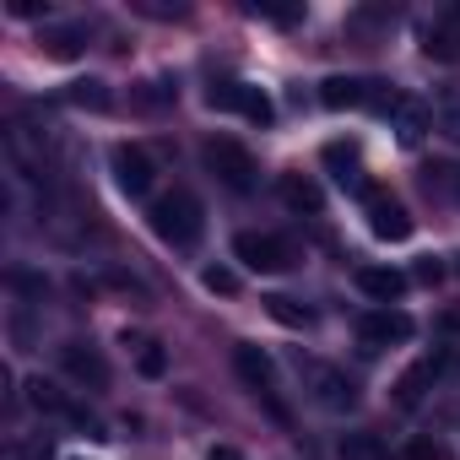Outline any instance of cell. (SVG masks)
I'll return each mask as SVG.
<instances>
[{"instance_id": "d6a6232c", "label": "cell", "mask_w": 460, "mask_h": 460, "mask_svg": "<svg viewBox=\"0 0 460 460\" xmlns=\"http://www.w3.org/2000/svg\"><path fill=\"white\" fill-rule=\"evenodd\" d=\"M206 460H244V455H239L234 444H211V455H206Z\"/></svg>"}, {"instance_id": "ac0fdd59", "label": "cell", "mask_w": 460, "mask_h": 460, "mask_svg": "<svg viewBox=\"0 0 460 460\" xmlns=\"http://www.w3.org/2000/svg\"><path fill=\"white\" fill-rule=\"evenodd\" d=\"M433 374H438V358L411 363V368L401 374V385H395V401H401V406H417V401H422V390L433 385Z\"/></svg>"}, {"instance_id": "44dd1931", "label": "cell", "mask_w": 460, "mask_h": 460, "mask_svg": "<svg viewBox=\"0 0 460 460\" xmlns=\"http://www.w3.org/2000/svg\"><path fill=\"white\" fill-rule=\"evenodd\" d=\"M341 460H385V444L374 433H347L341 438Z\"/></svg>"}, {"instance_id": "1f68e13d", "label": "cell", "mask_w": 460, "mask_h": 460, "mask_svg": "<svg viewBox=\"0 0 460 460\" xmlns=\"http://www.w3.org/2000/svg\"><path fill=\"white\" fill-rule=\"evenodd\" d=\"M12 17H44L39 0H12Z\"/></svg>"}, {"instance_id": "cb8c5ba5", "label": "cell", "mask_w": 460, "mask_h": 460, "mask_svg": "<svg viewBox=\"0 0 460 460\" xmlns=\"http://www.w3.org/2000/svg\"><path fill=\"white\" fill-rule=\"evenodd\" d=\"M136 368H141L146 379H163V374H168V352H163V341H141V352H136Z\"/></svg>"}, {"instance_id": "30bf717a", "label": "cell", "mask_w": 460, "mask_h": 460, "mask_svg": "<svg viewBox=\"0 0 460 460\" xmlns=\"http://www.w3.org/2000/svg\"><path fill=\"white\" fill-rule=\"evenodd\" d=\"M390 125H395V141H401V146H417V141L433 130V109L417 103V98H401V103L390 109Z\"/></svg>"}, {"instance_id": "7a4b0ae2", "label": "cell", "mask_w": 460, "mask_h": 460, "mask_svg": "<svg viewBox=\"0 0 460 460\" xmlns=\"http://www.w3.org/2000/svg\"><path fill=\"white\" fill-rule=\"evenodd\" d=\"M200 157H206L211 179H222L234 195H250V190H255V157H250V146H239L234 136H211V141L200 146Z\"/></svg>"}, {"instance_id": "9c48e42d", "label": "cell", "mask_w": 460, "mask_h": 460, "mask_svg": "<svg viewBox=\"0 0 460 460\" xmlns=\"http://www.w3.org/2000/svg\"><path fill=\"white\" fill-rule=\"evenodd\" d=\"M309 379H314V401H320L325 411H352V406H358V385H352L341 368H314Z\"/></svg>"}, {"instance_id": "4dcf8cb0", "label": "cell", "mask_w": 460, "mask_h": 460, "mask_svg": "<svg viewBox=\"0 0 460 460\" xmlns=\"http://www.w3.org/2000/svg\"><path fill=\"white\" fill-rule=\"evenodd\" d=\"M417 282H428V288H433V282H444V261H433V255H428V261H417Z\"/></svg>"}, {"instance_id": "5b68a950", "label": "cell", "mask_w": 460, "mask_h": 460, "mask_svg": "<svg viewBox=\"0 0 460 460\" xmlns=\"http://www.w3.org/2000/svg\"><path fill=\"white\" fill-rule=\"evenodd\" d=\"M358 336H363L368 352H379V347H401V341H411V314H406V309H374V314H363Z\"/></svg>"}, {"instance_id": "484cf974", "label": "cell", "mask_w": 460, "mask_h": 460, "mask_svg": "<svg viewBox=\"0 0 460 460\" xmlns=\"http://www.w3.org/2000/svg\"><path fill=\"white\" fill-rule=\"evenodd\" d=\"M211 293H222V298H234L239 293V271H227V266H206V277H200Z\"/></svg>"}, {"instance_id": "e0dca14e", "label": "cell", "mask_w": 460, "mask_h": 460, "mask_svg": "<svg viewBox=\"0 0 460 460\" xmlns=\"http://www.w3.org/2000/svg\"><path fill=\"white\" fill-rule=\"evenodd\" d=\"M266 314H271L277 325H288V331H309V325H314V309L298 304V298H288V293H271V298H266Z\"/></svg>"}, {"instance_id": "7c38bea8", "label": "cell", "mask_w": 460, "mask_h": 460, "mask_svg": "<svg viewBox=\"0 0 460 460\" xmlns=\"http://www.w3.org/2000/svg\"><path fill=\"white\" fill-rule=\"evenodd\" d=\"M368 93H374V82H363V76H331V82H320V103L325 109H368Z\"/></svg>"}, {"instance_id": "277c9868", "label": "cell", "mask_w": 460, "mask_h": 460, "mask_svg": "<svg viewBox=\"0 0 460 460\" xmlns=\"http://www.w3.org/2000/svg\"><path fill=\"white\" fill-rule=\"evenodd\" d=\"M234 255L250 266V271H288L293 266V250L271 234H239L234 239Z\"/></svg>"}, {"instance_id": "83f0119b", "label": "cell", "mask_w": 460, "mask_h": 460, "mask_svg": "<svg viewBox=\"0 0 460 460\" xmlns=\"http://www.w3.org/2000/svg\"><path fill=\"white\" fill-rule=\"evenodd\" d=\"M395 460H444V449H438L433 438H411V444H406Z\"/></svg>"}, {"instance_id": "6da1fadb", "label": "cell", "mask_w": 460, "mask_h": 460, "mask_svg": "<svg viewBox=\"0 0 460 460\" xmlns=\"http://www.w3.org/2000/svg\"><path fill=\"white\" fill-rule=\"evenodd\" d=\"M146 217H152V234H157L163 244H173V250H195L200 234H206V211H200V200H195L190 190L157 195Z\"/></svg>"}, {"instance_id": "f546056e", "label": "cell", "mask_w": 460, "mask_h": 460, "mask_svg": "<svg viewBox=\"0 0 460 460\" xmlns=\"http://www.w3.org/2000/svg\"><path fill=\"white\" fill-rule=\"evenodd\" d=\"M12 288H17V293H33V298H44V277H33V271H12Z\"/></svg>"}, {"instance_id": "d4e9b609", "label": "cell", "mask_w": 460, "mask_h": 460, "mask_svg": "<svg viewBox=\"0 0 460 460\" xmlns=\"http://www.w3.org/2000/svg\"><path fill=\"white\" fill-rule=\"evenodd\" d=\"M244 87H250V82H211L206 103H211V109H239V103H244Z\"/></svg>"}, {"instance_id": "f1b7e54d", "label": "cell", "mask_w": 460, "mask_h": 460, "mask_svg": "<svg viewBox=\"0 0 460 460\" xmlns=\"http://www.w3.org/2000/svg\"><path fill=\"white\" fill-rule=\"evenodd\" d=\"M255 17H271V22H304V6H255Z\"/></svg>"}, {"instance_id": "9a60e30c", "label": "cell", "mask_w": 460, "mask_h": 460, "mask_svg": "<svg viewBox=\"0 0 460 460\" xmlns=\"http://www.w3.org/2000/svg\"><path fill=\"white\" fill-rule=\"evenodd\" d=\"M66 103H76V109H93V114H109V109H114V93H109V82H98V76H82V82H71V87H66Z\"/></svg>"}, {"instance_id": "ffe728a7", "label": "cell", "mask_w": 460, "mask_h": 460, "mask_svg": "<svg viewBox=\"0 0 460 460\" xmlns=\"http://www.w3.org/2000/svg\"><path fill=\"white\" fill-rule=\"evenodd\" d=\"M433 130H444L449 141H460V93L455 87H444L433 98Z\"/></svg>"}, {"instance_id": "e575fe53", "label": "cell", "mask_w": 460, "mask_h": 460, "mask_svg": "<svg viewBox=\"0 0 460 460\" xmlns=\"http://www.w3.org/2000/svg\"><path fill=\"white\" fill-rule=\"evenodd\" d=\"M455 17H460V6H455Z\"/></svg>"}, {"instance_id": "5bb4252c", "label": "cell", "mask_w": 460, "mask_h": 460, "mask_svg": "<svg viewBox=\"0 0 460 460\" xmlns=\"http://www.w3.org/2000/svg\"><path fill=\"white\" fill-rule=\"evenodd\" d=\"M82 44H87V28H44V33H39V49H44L49 60H76Z\"/></svg>"}, {"instance_id": "603a6c76", "label": "cell", "mask_w": 460, "mask_h": 460, "mask_svg": "<svg viewBox=\"0 0 460 460\" xmlns=\"http://www.w3.org/2000/svg\"><path fill=\"white\" fill-rule=\"evenodd\" d=\"M179 98V87L168 82V76H157V82H141V93H136V103L141 109H163V103H173Z\"/></svg>"}, {"instance_id": "2e32d148", "label": "cell", "mask_w": 460, "mask_h": 460, "mask_svg": "<svg viewBox=\"0 0 460 460\" xmlns=\"http://www.w3.org/2000/svg\"><path fill=\"white\" fill-rule=\"evenodd\" d=\"M282 200H288L293 211H309V217L325 206V195H320V184H314L309 173H282Z\"/></svg>"}, {"instance_id": "8fae6325", "label": "cell", "mask_w": 460, "mask_h": 460, "mask_svg": "<svg viewBox=\"0 0 460 460\" xmlns=\"http://www.w3.org/2000/svg\"><path fill=\"white\" fill-rule=\"evenodd\" d=\"M325 168L336 173V184H341V190H363V195H368V184H363V152H358V141H331V146H325Z\"/></svg>"}, {"instance_id": "d6986e66", "label": "cell", "mask_w": 460, "mask_h": 460, "mask_svg": "<svg viewBox=\"0 0 460 460\" xmlns=\"http://www.w3.org/2000/svg\"><path fill=\"white\" fill-rule=\"evenodd\" d=\"M28 401H33V411H49V417H71V406H76V401H66L49 379H28Z\"/></svg>"}, {"instance_id": "7402d4cb", "label": "cell", "mask_w": 460, "mask_h": 460, "mask_svg": "<svg viewBox=\"0 0 460 460\" xmlns=\"http://www.w3.org/2000/svg\"><path fill=\"white\" fill-rule=\"evenodd\" d=\"M239 114H244V119H255L261 130H266V125L277 119V109H271V98H266L261 87H244V103H239Z\"/></svg>"}, {"instance_id": "4316f807", "label": "cell", "mask_w": 460, "mask_h": 460, "mask_svg": "<svg viewBox=\"0 0 460 460\" xmlns=\"http://www.w3.org/2000/svg\"><path fill=\"white\" fill-rule=\"evenodd\" d=\"M17 460H55V444H49V433H33V438H22V444H17Z\"/></svg>"}, {"instance_id": "ba28073f", "label": "cell", "mask_w": 460, "mask_h": 460, "mask_svg": "<svg viewBox=\"0 0 460 460\" xmlns=\"http://www.w3.org/2000/svg\"><path fill=\"white\" fill-rule=\"evenodd\" d=\"M234 368H239V379H244L250 390H261V395H271V390H277V363H271V352H266V347L239 341V347H234Z\"/></svg>"}, {"instance_id": "3957f363", "label": "cell", "mask_w": 460, "mask_h": 460, "mask_svg": "<svg viewBox=\"0 0 460 460\" xmlns=\"http://www.w3.org/2000/svg\"><path fill=\"white\" fill-rule=\"evenodd\" d=\"M363 206H368V227H374V239H385V244L411 239V217H406V206H401V200H390V195L368 190V195H363Z\"/></svg>"}, {"instance_id": "836d02e7", "label": "cell", "mask_w": 460, "mask_h": 460, "mask_svg": "<svg viewBox=\"0 0 460 460\" xmlns=\"http://www.w3.org/2000/svg\"><path fill=\"white\" fill-rule=\"evenodd\" d=\"M455 195H460V168H455Z\"/></svg>"}, {"instance_id": "8992f818", "label": "cell", "mask_w": 460, "mask_h": 460, "mask_svg": "<svg viewBox=\"0 0 460 460\" xmlns=\"http://www.w3.org/2000/svg\"><path fill=\"white\" fill-rule=\"evenodd\" d=\"M60 363H66V374H71L76 385L109 390V363H103V352H98L93 341H66V347H60Z\"/></svg>"}, {"instance_id": "52a82bcc", "label": "cell", "mask_w": 460, "mask_h": 460, "mask_svg": "<svg viewBox=\"0 0 460 460\" xmlns=\"http://www.w3.org/2000/svg\"><path fill=\"white\" fill-rule=\"evenodd\" d=\"M114 179H119V190L125 195H146L152 190V179H157V168H152V157L141 152V146H114Z\"/></svg>"}, {"instance_id": "4fadbf2b", "label": "cell", "mask_w": 460, "mask_h": 460, "mask_svg": "<svg viewBox=\"0 0 460 460\" xmlns=\"http://www.w3.org/2000/svg\"><path fill=\"white\" fill-rule=\"evenodd\" d=\"M358 288H363L374 304L395 309V298L406 293V271H395V266H363V271H358Z\"/></svg>"}]
</instances>
